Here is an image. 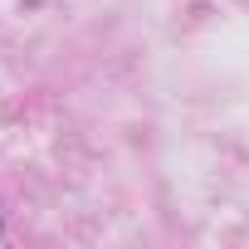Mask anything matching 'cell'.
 <instances>
[{"label":"cell","instance_id":"1","mask_svg":"<svg viewBox=\"0 0 249 249\" xmlns=\"http://www.w3.org/2000/svg\"><path fill=\"white\" fill-rule=\"evenodd\" d=\"M20 5H39V0H20Z\"/></svg>","mask_w":249,"mask_h":249},{"label":"cell","instance_id":"2","mask_svg":"<svg viewBox=\"0 0 249 249\" xmlns=\"http://www.w3.org/2000/svg\"><path fill=\"white\" fill-rule=\"evenodd\" d=\"M0 234H5V225H0Z\"/></svg>","mask_w":249,"mask_h":249}]
</instances>
